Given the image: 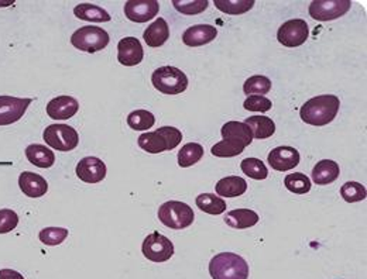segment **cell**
I'll list each match as a JSON object with an SVG mask.
<instances>
[{
  "mask_svg": "<svg viewBox=\"0 0 367 279\" xmlns=\"http://www.w3.org/2000/svg\"><path fill=\"white\" fill-rule=\"evenodd\" d=\"M339 165L332 159L319 161L312 169V179L316 185H329L339 178Z\"/></svg>",
  "mask_w": 367,
  "mask_h": 279,
  "instance_id": "ffe728a7",
  "label": "cell"
},
{
  "mask_svg": "<svg viewBox=\"0 0 367 279\" xmlns=\"http://www.w3.org/2000/svg\"><path fill=\"white\" fill-rule=\"evenodd\" d=\"M73 14H75V17H78L79 20H83V21L106 23V21L112 20L110 14L105 9H102L99 6H95V4H91V3L78 4L73 9Z\"/></svg>",
  "mask_w": 367,
  "mask_h": 279,
  "instance_id": "d4e9b609",
  "label": "cell"
},
{
  "mask_svg": "<svg viewBox=\"0 0 367 279\" xmlns=\"http://www.w3.org/2000/svg\"><path fill=\"white\" fill-rule=\"evenodd\" d=\"M197 206L202 211L208 213V214H222L223 211H226V202L219 198L215 196L214 194H202L197 198L195 201Z\"/></svg>",
  "mask_w": 367,
  "mask_h": 279,
  "instance_id": "f1b7e54d",
  "label": "cell"
},
{
  "mask_svg": "<svg viewBox=\"0 0 367 279\" xmlns=\"http://www.w3.org/2000/svg\"><path fill=\"white\" fill-rule=\"evenodd\" d=\"M160 221L170 228L182 230L194 223L195 214L187 204L180 201H170L160 206L158 209Z\"/></svg>",
  "mask_w": 367,
  "mask_h": 279,
  "instance_id": "52a82bcc",
  "label": "cell"
},
{
  "mask_svg": "<svg viewBox=\"0 0 367 279\" xmlns=\"http://www.w3.org/2000/svg\"><path fill=\"white\" fill-rule=\"evenodd\" d=\"M269 164L273 169L284 172L290 171L299 164V152L294 147H277L269 154Z\"/></svg>",
  "mask_w": 367,
  "mask_h": 279,
  "instance_id": "2e32d148",
  "label": "cell"
},
{
  "mask_svg": "<svg viewBox=\"0 0 367 279\" xmlns=\"http://www.w3.org/2000/svg\"><path fill=\"white\" fill-rule=\"evenodd\" d=\"M145 58L142 43L135 37H125L118 44V61L125 67H136Z\"/></svg>",
  "mask_w": 367,
  "mask_h": 279,
  "instance_id": "4fadbf2b",
  "label": "cell"
},
{
  "mask_svg": "<svg viewBox=\"0 0 367 279\" xmlns=\"http://www.w3.org/2000/svg\"><path fill=\"white\" fill-rule=\"evenodd\" d=\"M142 251L147 260L153 263H164L174 256V244L165 236L154 231L143 241Z\"/></svg>",
  "mask_w": 367,
  "mask_h": 279,
  "instance_id": "30bf717a",
  "label": "cell"
},
{
  "mask_svg": "<svg viewBox=\"0 0 367 279\" xmlns=\"http://www.w3.org/2000/svg\"><path fill=\"white\" fill-rule=\"evenodd\" d=\"M341 196L348 202H362L367 196L366 188L359 182H346L341 188Z\"/></svg>",
  "mask_w": 367,
  "mask_h": 279,
  "instance_id": "e575fe53",
  "label": "cell"
},
{
  "mask_svg": "<svg viewBox=\"0 0 367 279\" xmlns=\"http://www.w3.org/2000/svg\"><path fill=\"white\" fill-rule=\"evenodd\" d=\"M210 274L212 279H247L249 265L234 253H220L211 260Z\"/></svg>",
  "mask_w": 367,
  "mask_h": 279,
  "instance_id": "3957f363",
  "label": "cell"
},
{
  "mask_svg": "<svg viewBox=\"0 0 367 279\" xmlns=\"http://www.w3.org/2000/svg\"><path fill=\"white\" fill-rule=\"evenodd\" d=\"M215 6L219 9L220 11L227 13V14H243L253 9L254 0H217Z\"/></svg>",
  "mask_w": 367,
  "mask_h": 279,
  "instance_id": "836d02e7",
  "label": "cell"
},
{
  "mask_svg": "<svg viewBox=\"0 0 367 279\" xmlns=\"http://www.w3.org/2000/svg\"><path fill=\"white\" fill-rule=\"evenodd\" d=\"M155 123V117L148 110H135L128 116V125L130 129L136 132H146L151 129Z\"/></svg>",
  "mask_w": 367,
  "mask_h": 279,
  "instance_id": "f546056e",
  "label": "cell"
},
{
  "mask_svg": "<svg viewBox=\"0 0 367 279\" xmlns=\"http://www.w3.org/2000/svg\"><path fill=\"white\" fill-rule=\"evenodd\" d=\"M218 36V30L211 24H197L185 30L182 41L188 47H201L214 41Z\"/></svg>",
  "mask_w": 367,
  "mask_h": 279,
  "instance_id": "ac0fdd59",
  "label": "cell"
},
{
  "mask_svg": "<svg viewBox=\"0 0 367 279\" xmlns=\"http://www.w3.org/2000/svg\"><path fill=\"white\" fill-rule=\"evenodd\" d=\"M172 4L175 6V9L182 13V14H200L202 11H205L210 6L208 0H174Z\"/></svg>",
  "mask_w": 367,
  "mask_h": 279,
  "instance_id": "d590c367",
  "label": "cell"
},
{
  "mask_svg": "<svg viewBox=\"0 0 367 279\" xmlns=\"http://www.w3.org/2000/svg\"><path fill=\"white\" fill-rule=\"evenodd\" d=\"M309 36V27L305 20L301 19H294L286 21L277 33V40L281 43L284 47H299L302 46Z\"/></svg>",
  "mask_w": 367,
  "mask_h": 279,
  "instance_id": "8fae6325",
  "label": "cell"
},
{
  "mask_svg": "<svg viewBox=\"0 0 367 279\" xmlns=\"http://www.w3.org/2000/svg\"><path fill=\"white\" fill-rule=\"evenodd\" d=\"M351 0H314L309 4V16L318 21H332L349 11Z\"/></svg>",
  "mask_w": 367,
  "mask_h": 279,
  "instance_id": "9c48e42d",
  "label": "cell"
},
{
  "mask_svg": "<svg viewBox=\"0 0 367 279\" xmlns=\"http://www.w3.org/2000/svg\"><path fill=\"white\" fill-rule=\"evenodd\" d=\"M182 133L171 126L160 127L153 133H143L139 137V147L150 154H160L164 151L174 149L181 144Z\"/></svg>",
  "mask_w": 367,
  "mask_h": 279,
  "instance_id": "277c9868",
  "label": "cell"
},
{
  "mask_svg": "<svg viewBox=\"0 0 367 279\" xmlns=\"http://www.w3.org/2000/svg\"><path fill=\"white\" fill-rule=\"evenodd\" d=\"M284 185L290 192L298 194V195H304L311 191L309 178L301 172H294V174L287 175L284 179Z\"/></svg>",
  "mask_w": 367,
  "mask_h": 279,
  "instance_id": "1f68e13d",
  "label": "cell"
},
{
  "mask_svg": "<svg viewBox=\"0 0 367 279\" xmlns=\"http://www.w3.org/2000/svg\"><path fill=\"white\" fill-rule=\"evenodd\" d=\"M143 38L148 47H153V48L161 47L170 38V28H168L167 21L164 19L158 17L154 23H151L147 27V30L143 34Z\"/></svg>",
  "mask_w": 367,
  "mask_h": 279,
  "instance_id": "44dd1931",
  "label": "cell"
},
{
  "mask_svg": "<svg viewBox=\"0 0 367 279\" xmlns=\"http://www.w3.org/2000/svg\"><path fill=\"white\" fill-rule=\"evenodd\" d=\"M270 90H272V80L263 75L250 76L243 85V92L247 96H264Z\"/></svg>",
  "mask_w": 367,
  "mask_h": 279,
  "instance_id": "83f0119b",
  "label": "cell"
},
{
  "mask_svg": "<svg viewBox=\"0 0 367 279\" xmlns=\"http://www.w3.org/2000/svg\"><path fill=\"white\" fill-rule=\"evenodd\" d=\"M43 137L46 144L58 151H73L79 144V135L68 125H50L46 127Z\"/></svg>",
  "mask_w": 367,
  "mask_h": 279,
  "instance_id": "ba28073f",
  "label": "cell"
},
{
  "mask_svg": "<svg viewBox=\"0 0 367 279\" xmlns=\"http://www.w3.org/2000/svg\"><path fill=\"white\" fill-rule=\"evenodd\" d=\"M204 157V147L197 142L185 144L178 152V165L181 168H188L200 162Z\"/></svg>",
  "mask_w": 367,
  "mask_h": 279,
  "instance_id": "4316f807",
  "label": "cell"
},
{
  "mask_svg": "<svg viewBox=\"0 0 367 279\" xmlns=\"http://www.w3.org/2000/svg\"><path fill=\"white\" fill-rule=\"evenodd\" d=\"M215 191L222 198H236L247 191V182L240 177H226L218 181Z\"/></svg>",
  "mask_w": 367,
  "mask_h": 279,
  "instance_id": "cb8c5ba5",
  "label": "cell"
},
{
  "mask_svg": "<svg viewBox=\"0 0 367 279\" xmlns=\"http://www.w3.org/2000/svg\"><path fill=\"white\" fill-rule=\"evenodd\" d=\"M341 102L335 95H321L305 102L299 110L302 122L311 126H326L336 117Z\"/></svg>",
  "mask_w": 367,
  "mask_h": 279,
  "instance_id": "7a4b0ae2",
  "label": "cell"
},
{
  "mask_svg": "<svg viewBox=\"0 0 367 279\" xmlns=\"http://www.w3.org/2000/svg\"><path fill=\"white\" fill-rule=\"evenodd\" d=\"M220 135L223 140L217 142L211 152L219 158H230L240 155L247 145L252 144L253 135L250 127L246 123L240 122H227L223 125Z\"/></svg>",
  "mask_w": 367,
  "mask_h": 279,
  "instance_id": "6da1fadb",
  "label": "cell"
},
{
  "mask_svg": "<svg viewBox=\"0 0 367 279\" xmlns=\"http://www.w3.org/2000/svg\"><path fill=\"white\" fill-rule=\"evenodd\" d=\"M160 10L157 0H129L125 4V14L135 23H146L153 20Z\"/></svg>",
  "mask_w": 367,
  "mask_h": 279,
  "instance_id": "9a60e30c",
  "label": "cell"
},
{
  "mask_svg": "<svg viewBox=\"0 0 367 279\" xmlns=\"http://www.w3.org/2000/svg\"><path fill=\"white\" fill-rule=\"evenodd\" d=\"M76 175L82 182L98 184L106 177V165L96 157H85L76 165Z\"/></svg>",
  "mask_w": 367,
  "mask_h": 279,
  "instance_id": "5bb4252c",
  "label": "cell"
},
{
  "mask_svg": "<svg viewBox=\"0 0 367 279\" xmlns=\"http://www.w3.org/2000/svg\"><path fill=\"white\" fill-rule=\"evenodd\" d=\"M19 186L21 192L29 198H41L48 191L47 181L41 175L30 171H24L19 177Z\"/></svg>",
  "mask_w": 367,
  "mask_h": 279,
  "instance_id": "d6986e66",
  "label": "cell"
},
{
  "mask_svg": "<svg viewBox=\"0 0 367 279\" xmlns=\"http://www.w3.org/2000/svg\"><path fill=\"white\" fill-rule=\"evenodd\" d=\"M68 230L63 228V227H47L44 230L40 231L38 237L40 241L46 246L54 247V246H60L66 241V238L68 237Z\"/></svg>",
  "mask_w": 367,
  "mask_h": 279,
  "instance_id": "d6a6232c",
  "label": "cell"
},
{
  "mask_svg": "<svg viewBox=\"0 0 367 279\" xmlns=\"http://www.w3.org/2000/svg\"><path fill=\"white\" fill-rule=\"evenodd\" d=\"M0 279H24L23 275L14 270H0Z\"/></svg>",
  "mask_w": 367,
  "mask_h": 279,
  "instance_id": "f35d334b",
  "label": "cell"
},
{
  "mask_svg": "<svg viewBox=\"0 0 367 279\" xmlns=\"http://www.w3.org/2000/svg\"><path fill=\"white\" fill-rule=\"evenodd\" d=\"M244 123L250 127L253 139H269L276 133V125L267 116H252L246 119Z\"/></svg>",
  "mask_w": 367,
  "mask_h": 279,
  "instance_id": "484cf974",
  "label": "cell"
},
{
  "mask_svg": "<svg viewBox=\"0 0 367 279\" xmlns=\"http://www.w3.org/2000/svg\"><path fill=\"white\" fill-rule=\"evenodd\" d=\"M33 99L29 98H11V96H0V126H9L19 122Z\"/></svg>",
  "mask_w": 367,
  "mask_h": 279,
  "instance_id": "7c38bea8",
  "label": "cell"
},
{
  "mask_svg": "<svg viewBox=\"0 0 367 279\" xmlns=\"http://www.w3.org/2000/svg\"><path fill=\"white\" fill-rule=\"evenodd\" d=\"M240 167H242L243 174L247 175L252 179L262 181V179H266L269 177L267 167L264 165L263 161H260L257 158H246V159L242 161Z\"/></svg>",
  "mask_w": 367,
  "mask_h": 279,
  "instance_id": "4dcf8cb0",
  "label": "cell"
},
{
  "mask_svg": "<svg viewBox=\"0 0 367 279\" xmlns=\"http://www.w3.org/2000/svg\"><path fill=\"white\" fill-rule=\"evenodd\" d=\"M26 157L33 165L38 168H51L56 162L54 152L41 144H30L26 148Z\"/></svg>",
  "mask_w": 367,
  "mask_h": 279,
  "instance_id": "603a6c76",
  "label": "cell"
},
{
  "mask_svg": "<svg viewBox=\"0 0 367 279\" xmlns=\"http://www.w3.org/2000/svg\"><path fill=\"white\" fill-rule=\"evenodd\" d=\"M224 223L232 228L243 230L256 226L259 223V214L250 209H234L226 213Z\"/></svg>",
  "mask_w": 367,
  "mask_h": 279,
  "instance_id": "7402d4cb",
  "label": "cell"
},
{
  "mask_svg": "<svg viewBox=\"0 0 367 279\" xmlns=\"http://www.w3.org/2000/svg\"><path fill=\"white\" fill-rule=\"evenodd\" d=\"M19 224V216L11 209L0 210V234L10 233Z\"/></svg>",
  "mask_w": 367,
  "mask_h": 279,
  "instance_id": "74e56055",
  "label": "cell"
},
{
  "mask_svg": "<svg viewBox=\"0 0 367 279\" xmlns=\"http://www.w3.org/2000/svg\"><path fill=\"white\" fill-rule=\"evenodd\" d=\"M153 86L164 95H180L188 88L187 75L175 67H161L151 75Z\"/></svg>",
  "mask_w": 367,
  "mask_h": 279,
  "instance_id": "5b68a950",
  "label": "cell"
},
{
  "mask_svg": "<svg viewBox=\"0 0 367 279\" xmlns=\"http://www.w3.org/2000/svg\"><path fill=\"white\" fill-rule=\"evenodd\" d=\"M243 107L250 112H269L273 107V103L270 99L264 96H247V99L243 103Z\"/></svg>",
  "mask_w": 367,
  "mask_h": 279,
  "instance_id": "8d00e7d4",
  "label": "cell"
},
{
  "mask_svg": "<svg viewBox=\"0 0 367 279\" xmlns=\"http://www.w3.org/2000/svg\"><path fill=\"white\" fill-rule=\"evenodd\" d=\"M79 110V103L73 96H58L48 102L47 115L53 120H68Z\"/></svg>",
  "mask_w": 367,
  "mask_h": 279,
  "instance_id": "e0dca14e",
  "label": "cell"
},
{
  "mask_svg": "<svg viewBox=\"0 0 367 279\" xmlns=\"http://www.w3.org/2000/svg\"><path fill=\"white\" fill-rule=\"evenodd\" d=\"M110 41V37L106 30L96 27V26H85L78 28L71 37V43L73 47L89 53L95 54L98 51H102L103 48L108 47Z\"/></svg>",
  "mask_w": 367,
  "mask_h": 279,
  "instance_id": "8992f818",
  "label": "cell"
}]
</instances>
